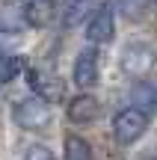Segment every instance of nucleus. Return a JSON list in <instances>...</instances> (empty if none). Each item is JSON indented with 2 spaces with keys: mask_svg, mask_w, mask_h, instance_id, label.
Returning a JSON list of instances; mask_svg holds the SVG:
<instances>
[{
  "mask_svg": "<svg viewBox=\"0 0 157 160\" xmlns=\"http://www.w3.org/2000/svg\"><path fill=\"white\" fill-rule=\"evenodd\" d=\"M12 119L24 131H45L51 125V107L39 98H21L12 104Z\"/></svg>",
  "mask_w": 157,
  "mask_h": 160,
  "instance_id": "nucleus-1",
  "label": "nucleus"
},
{
  "mask_svg": "<svg viewBox=\"0 0 157 160\" xmlns=\"http://www.w3.org/2000/svg\"><path fill=\"white\" fill-rule=\"evenodd\" d=\"M148 131V116H142L140 110L128 107V110H119L116 119H113V139L119 145H130Z\"/></svg>",
  "mask_w": 157,
  "mask_h": 160,
  "instance_id": "nucleus-2",
  "label": "nucleus"
},
{
  "mask_svg": "<svg viewBox=\"0 0 157 160\" xmlns=\"http://www.w3.org/2000/svg\"><path fill=\"white\" fill-rule=\"evenodd\" d=\"M119 65H122V71L128 77L142 80L148 71L154 68V51H151V45H145V42H130V45L122 51Z\"/></svg>",
  "mask_w": 157,
  "mask_h": 160,
  "instance_id": "nucleus-3",
  "label": "nucleus"
},
{
  "mask_svg": "<svg viewBox=\"0 0 157 160\" xmlns=\"http://www.w3.org/2000/svg\"><path fill=\"white\" fill-rule=\"evenodd\" d=\"M27 83L39 95V101H45L47 107H51V101H59L62 98V80L56 77L53 68H47V65H33L27 71Z\"/></svg>",
  "mask_w": 157,
  "mask_h": 160,
  "instance_id": "nucleus-4",
  "label": "nucleus"
},
{
  "mask_svg": "<svg viewBox=\"0 0 157 160\" xmlns=\"http://www.w3.org/2000/svg\"><path fill=\"white\" fill-rule=\"evenodd\" d=\"M98 71H101L98 53H95V51H80L77 59H74V71H71L74 80H71V83L80 86V89H89V86L98 83Z\"/></svg>",
  "mask_w": 157,
  "mask_h": 160,
  "instance_id": "nucleus-5",
  "label": "nucleus"
},
{
  "mask_svg": "<svg viewBox=\"0 0 157 160\" xmlns=\"http://www.w3.org/2000/svg\"><path fill=\"white\" fill-rule=\"evenodd\" d=\"M113 33H116V15H113V9L104 6L92 15V21L86 27V39L92 45H107V42H113Z\"/></svg>",
  "mask_w": 157,
  "mask_h": 160,
  "instance_id": "nucleus-6",
  "label": "nucleus"
},
{
  "mask_svg": "<svg viewBox=\"0 0 157 160\" xmlns=\"http://www.w3.org/2000/svg\"><path fill=\"white\" fill-rule=\"evenodd\" d=\"M101 113V104L95 95H77L68 101V119L74 125H86V122H95Z\"/></svg>",
  "mask_w": 157,
  "mask_h": 160,
  "instance_id": "nucleus-7",
  "label": "nucleus"
},
{
  "mask_svg": "<svg viewBox=\"0 0 157 160\" xmlns=\"http://www.w3.org/2000/svg\"><path fill=\"white\" fill-rule=\"evenodd\" d=\"M130 101L134 110H140L142 116H154L157 113V86H151L148 80H136L130 89Z\"/></svg>",
  "mask_w": 157,
  "mask_h": 160,
  "instance_id": "nucleus-8",
  "label": "nucleus"
},
{
  "mask_svg": "<svg viewBox=\"0 0 157 160\" xmlns=\"http://www.w3.org/2000/svg\"><path fill=\"white\" fill-rule=\"evenodd\" d=\"M56 18V3L53 0H30L24 6V21L30 27H47Z\"/></svg>",
  "mask_w": 157,
  "mask_h": 160,
  "instance_id": "nucleus-9",
  "label": "nucleus"
},
{
  "mask_svg": "<svg viewBox=\"0 0 157 160\" xmlns=\"http://www.w3.org/2000/svg\"><path fill=\"white\" fill-rule=\"evenodd\" d=\"M24 0H3L0 6V30L3 33H18L24 27Z\"/></svg>",
  "mask_w": 157,
  "mask_h": 160,
  "instance_id": "nucleus-10",
  "label": "nucleus"
},
{
  "mask_svg": "<svg viewBox=\"0 0 157 160\" xmlns=\"http://www.w3.org/2000/svg\"><path fill=\"white\" fill-rule=\"evenodd\" d=\"M62 148H65V160H95L89 142H86L83 137H74V133H68V137H65Z\"/></svg>",
  "mask_w": 157,
  "mask_h": 160,
  "instance_id": "nucleus-11",
  "label": "nucleus"
},
{
  "mask_svg": "<svg viewBox=\"0 0 157 160\" xmlns=\"http://www.w3.org/2000/svg\"><path fill=\"white\" fill-rule=\"evenodd\" d=\"M24 68V59L18 53H0V83H9Z\"/></svg>",
  "mask_w": 157,
  "mask_h": 160,
  "instance_id": "nucleus-12",
  "label": "nucleus"
},
{
  "mask_svg": "<svg viewBox=\"0 0 157 160\" xmlns=\"http://www.w3.org/2000/svg\"><path fill=\"white\" fill-rule=\"evenodd\" d=\"M116 9H119V15L128 18V21H140L148 12V0H116Z\"/></svg>",
  "mask_w": 157,
  "mask_h": 160,
  "instance_id": "nucleus-13",
  "label": "nucleus"
},
{
  "mask_svg": "<svg viewBox=\"0 0 157 160\" xmlns=\"http://www.w3.org/2000/svg\"><path fill=\"white\" fill-rule=\"evenodd\" d=\"M89 9H92L89 0H68V6H65V12H62V24H65V27H74Z\"/></svg>",
  "mask_w": 157,
  "mask_h": 160,
  "instance_id": "nucleus-14",
  "label": "nucleus"
},
{
  "mask_svg": "<svg viewBox=\"0 0 157 160\" xmlns=\"http://www.w3.org/2000/svg\"><path fill=\"white\" fill-rule=\"evenodd\" d=\"M21 160H56V157H53V151L45 148V145H30Z\"/></svg>",
  "mask_w": 157,
  "mask_h": 160,
  "instance_id": "nucleus-15",
  "label": "nucleus"
}]
</instances>
